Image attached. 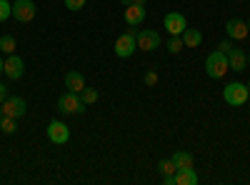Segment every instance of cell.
Segmentation results:
<instances>
[{
  "instance_id": "28",
  "label": "cell",
  "mask_w": 250,
  "mask_h": 185,
  "mask_svg": "<svg viewBox=\"0 0 250 185\" xmlns=\"http://www.w3.org/2000/svg\"><path fill=\"white\" fill-rule=\"evenodd\" d=\"M120 5H125V8H128V5H133V0H120Z\"/></svg>"
},
{
  "instance_id": "21",
  "label": "cell",
  "mask_w": 250,
  "mask_h": 185,
  "mask_svg": "<svg viewBox=\"0 0 250 185\" xmlns=\"http://www.w3.org/2000/svg\"><path fill=\"white\" fill-rule=\"evenodd\" d=\"M165 48H168V53H180L183 48H185V43H183V38L180 35H170V40H168V45H165Z\"/></svg>"
},
{
  "instance_id": "7",
  "label": "cell",
  "mask_w": 250,
  "mask_h": 185,
  "mask_svg": "<svg viewBox=\"0 0 250 185\" xmlns=\"http://www.w3.org/2000/svg\"><path fill=\"white\" fill-rule=\"evenodd\" d=\"M13 18L18 23H30L35 18V3L33 0H15L13 3Z\"/></svg>"
},
{
  "instance_id": "11",
  "label": "cell",
  "mask_w": 250,
  "mask_h": 185,
  "mask_svg": "<svg viewBox=\"0 0 250 185\" xmlns=\"http://www.w3.org/2000/svg\"><path fill=\"white\" fill-rule=\"evenodd\" d=\"M225 33H228V38H230V40H245L250 35L248 23H245V20H240V18H230V20H228V23H225Z\"/></svg>"
},
{
  "instance_id": "20",
  "label": "cell",
  "mask_w": 250,
  "mask_h": 185,
  "mask_svg": "<svg viewBox=\"0 0 250 185\" xmlns=\"http://www.w3.org/2000/svg\"><path fill=\"white\" fill-rule=\"evenodd\" d=\"M0 130H3L5 135H13V133L18 130V125H15V118H8V115L0 118Z\"/></svg>"
},
{
  "instance_id": "1",
  "label": "cell",
  "mask_w": 250,
  "mask_h": 185,
  "mask_svg": "<svg viewBox=\"0 0 250 185\" xmlns=\"http://www.w3.org/2000/svg\"><path fill=\"white\" fill-rule=\"evenodd\" d=\"M228 70H230V63H228V55H225V53L215 50V53H210V55L205 58V73L210 75L213 80L225 78Z\"/></svg>"
},
{
  "instance_id": "27",
  "label": "cell",
  "mask_w": 250,
  "mask_h": 185,
  "mask_svg": "<svg viewBox=\"0 0 250 185\" xmlns=\"http://www.w3.org/2000/svg\"><path fill=\"white\" fill-rule=\"evenodd\" d=\"M5 98H8V88H5L3 83H0V105L5 103Z\"/></svg>"
},
{
  "instance_id": "6",
  "label": "cell",
  "mask_w": 250,
  "mask_h": 185,
  "mask_svg": "<svg viewBox=\"0 0 250 185\" xmlns=\"http://www.w3.org/2000/svg\"><path fill=\"white\" fill-rule=\"evenodd\" d=\"M3 73H5V78H10V80H20V78H23V73H25L23 58L15 55V53H10V55L5 58V63H3Z\"/></svg>"
},
{
  "instance_id": "25",
  "label": "cell",
  "mask_w": 250,
  "mask_h": 185,
  "mask_svg": "<svg viewBox=\"0 0 250 185\" xmlns=\"http://www.w3.org/2000/svg\"><path fill=\"white\" fill-rule=\"evenodd\" d=\"M233 48H235V45H233V40H230V38H228V40H220V45H218V50H220V53H225V55L230 53Z\"/></svg>"
},
{
  "instance_id": "8",
  "label": "cell",
  "mask_w": 250,
  "mask_h": 185,
  "mask_svg": "<svg viewBox=\"0 0 250 185\" xmlns=\"http://www.w3.org/2000/svg\"><path fill=\"white\" fill-rule=\"evenodd\" d=\"M25 110H28V105H25V100L23 98H18V95H10V98H5V103H3V115H8V118H23L25 115Z\"/></svg>"
},
{
  "instance_id": "26",
  "label": "cell",
  "mask_w": 250,
  "mask_h": 185,
  "mask_svg": "<svg viewBox=\"0 0 250 185\" xmlns=\"http://www.w3.org/2000/svg\"><path fill=\"white\" fill-rule=\"evenodd\" d=\"M145 85H158V73H155V70L145 73Z\"/></svg>"
},
{
  "instance_id": "17",
  "label": "cell",
  "mask_w": 250,
  "mask_h": 185,
  "mask_svg": "<svg viewBox=\"0 0 250 185\" xmlns=\"http://www.w3.org/2000/svg\"><path fill=\"white\" fill-rule=\"evenodd\" d=\"M173 163L178 165V170H183V168H193L195 165V158H193V153L178 150V153H173Z\"/></svg>"
},
{
  "instance_id": "5",
  "label": "cell",
  "mask_w": 250,
  "mask_h": 185,
  "mask_svg": "<svg viewBox=\"0 0 250 185\" xmlns=\"http://www.w3.org/2000/svg\"><path fill=\"white\" fill-rule=\"evenodd\" d=\"M48 140L55 143V145H65L70 140V130L62 120H50L48 123Z\"/></svg>"
},
{
  "instance_id": "19",
  "label": "cell",
  "mask_w": 250,
  "mask_h": 185,
  "mask_svg": "<svg viewBox=\"0 0 250 185\" xmlns=\"http://www.w3.org/2000/svg\"><path fill=\"white\" fill-rule=\"evenodd\" d=\"M158 170H160L163 175H175V173H178V165L173 163V158H168V160H160V163H158Z\"/></svg>"
},
{
  "instance_id": "18",
  "label": "cell",
  "mask_w": 250,
  "mask_h": 185,
  "mask_svg": "<svg viewBox=\"0 0 250 185\" xmlns=\"http://www.w3.org/2000/svg\"><path fill=\"white\" fill-rule=\"evenodd\" d=\"M98 98H100L98 90H95V88H88V85L83 88V93H80V100L85 103V105H93V103H98Z\"/></svg>"
},
{
  "instance_id": "4",
  "label": "cell",
  "mask_w": 250,
  "mask_h": 185,
  "mask_svg": "<svg viewBox=\"0 0 250 185\" xmlns=\"http://www.w3.org/2000/svg\"><path fill=\"white\" fill-rule=\"evenodd\" d=\"M223 98H225L228 105L240 108V105H245V103H248L250 90H248V85H245V83H228V85L223 88Z\"/></svg>"
},
{
  "instance_id": "13",
  "label": "cell",
  "mask_w": 250,
  "mask_h": 185,
  "mask_svg": "<svg viewBox=\"0 0 250 185\" xmlns=\"http://www.w3.org/2000/svg\"><path fill=\"white\" fill-rule=\"evenodd\" d=\"M145 20V5H128L125 8V23L138 28L140 23Z\"/></svg>"
},
{
  "instance_id": "12",
  "label": "cell",
  "mask_w": 250,
  "mask_h": 185,
  "mask_svg": "<svg viewBox=\"0 0 250 185\" xmlns=\"http://www.w3.org/2000/svg\"><path fill=\"white\" fill-rule=\"evenodd\" d=\"M228 63H230V70L233 73H243L245 65H248V55L240 48H233L230 53H228Z\"/></svg>"
},
{
  "instance_id": "32",
  "label": "cell",
  "mask_w": 250,
  "mask_h": 185,
  "mask_svg": "<svg viewBox=\"0 0 250 185\" xmlns=\"http://www.w3.org/2000/svg\"><path fill=\"white\" fill-rule=\"evenodd\" d=\"M248 30H250V20H248Z\"/></svg>"
},
{
  "instance_id": "24",
  "label": "cell",
  "mask_w": 250,
  "mask_h": 185,
  "mask_svg": "<svg viewBox=\"0 0 250 185\" xmlns=\"http://www.w3.org/2000/svg\"><path fill=\"white\" fill-rule=\"evenodd\" d=\"M85 3H88V0H65V8L73 10V13H78V10L85 8Z\"/></svg>"
},
{
  "instance_id": "33",
  "label": "cell",
  "mask_w": 250,
  "mask_h": 185,
  "mask_svg": "<svg viewBox=\"0 0 250 185\" xmlns=\"http://www.w3.org/2000/svg\"><path fill=\"white\" fill-rule=\"evenodd\" d=\"M248 90H250V80H248Z\"/></svg>"
},
{
  "instance_id": "34",
  "label": "cell",
  "mask_w": 250,
  "mask_h": 185,
  "mask_svg": "<svg viewBox=\"0 0 250 185\" xmlns=\"http://www.w3.org/2000/svg\"><path fill=\"white\" fill-rule=\"evenodd\" d=\"M248 65H250V55H248Z\"/></svg>"
},
{
  "instance_id": "22",
  "label": "cell",
  "mask_w": 250,
  "mask_h": 185,
  "mask_svg": "<svg viewBox=\"0 0 250 185\" xmlns=\"http://www.w3.org/2000/svg\"><path fill=\"white\" fill-rule=\"evenodd\" d=\"M15 45H18V43H15L13 35H3V38H0V50H3V53H8V55L15 53Z\"/></svg>"
},
{
  "instance_id": "14",
  "label": "cell",
  "mask_w": 250,
  "mask_h": 185,
  "mask_svg": "<svg viewBox=\"0 0 250 185\" xmlns=\"http://www.w3.org/2000/svg\"><path fill=\"white\" fill-rule=\"evenodd\" d=\"M65 88L73 90V93H83V88H85V78H83L80 70H68L65 73Z\"/></svg>"
},
{
  "instance_id": "2",
  "label": "cell",
  "mask_w": 250,
  "mask_h": 185,
  "mask_svg": "<svg viewBox=\"0 0 250 185\" xmlns=\"http://www.w3.org/2000/svg\"><path fill=\"white\" fill-rule=\"evenodd\" d=\"M115 55L118 58H130L135 50H138V28H128V30H125L118 40H115Z\"/></svg>"
},
{
  "instance_id": "35",
  "label": "cell",
  "mask_w": 250,
  "mask_h": 185,
  "mask_svg": "<svg viewBox=\"0 0 250 185\" xmlns=\"http://www.w3.org/2000/svg\"><path fill=\"white\" fill-rule=\"evenodd\" d=\"M248 103H250V98H248Z\"/></svg>"
},
{
  "instance_id": "30",
  "label": "cell",
  "mask_w": 250,
  "mask_h": 185,
  "mask_svg": "<svg viewBox=\"0 0 250 185\" xmlns=\"http://www.w3.org/2000/svg\"><path fill=\"white\" fill-rule=\"evenodd\" d=\"M3 63H5V60H3V58H0V75H3Z\"/></svg>"
},
{
  "instance_id": "9",
  "label": "cell",
  "mask_w": 250,
  "mask_h": 185,
  "mask_svg": "<svg viewBox=\"0 0 250 185\" xmlns=\"http://www.w3.org/2000/svg\"><path fill=\"white\" fill-rule=\"evenodd\" d=\"M185 28H188V20H185V15H183V13L170 10L168 15H165V30H168L170 35H183V33H185Z\"/></svg>"
},
{
  "instance_id": "10",
  "label": "cell",
  "mask_w": 250,
  "mask_h": 185,
  "mask_svg": "<svg viewBox=\"0 0 250 185\" xmlns=\"http://www.w3.org/2000/svg\"><path fill=\"white\" fill-rule=\"evenodd\" d=\"M155 48H160V33H155V30H138V50L153 53Z\"/></svg>"
},
{
  "instance_id": "29",
  "label": "cell",
  "mask_w": 250,
  "mask_h": 185,
  "mask_svg": "<svg viewBox=\"0 0 250 185\" xmlns=\"http://www.w3.org/2000/svg\"><path fill=\"white\" fill-rule=\"evenodd\" d=\"M148 0H133V5H145Z\"/></svg>"
},
{
  "instance_id": "15",
  "label": "cell",
  "mask_w": 250,
  "mask_h": 185,
  "mask_svg": "<svg viewBox=\"0 0 250 185\" xmlns=\"http://www.w3.org/2000/svg\"><path fill=\"white\" fill-rule=\"evenodd\" d=\"M173 178H175V185H198V173L193 168H183Z\"/></svg>"
},
{
  "instance_id": "3",
  "label": "cell",
  "mask_w": 250,
  "mask_h": 185,
  "mask_svg": "<svg viewBox=\"0 0 250 185\" xmlns=\"http://www.w3.org/2000/svg\"><path fill=\"white\" fill-rule=\"evenodd\" d=\"M85 108H88V105L80 100V93L68 90V93H62V95L58 98V110L65 113V115H80V113H85Z\"/></svg>"
},
{
  "instance_id": "23",
  "label": "cell",
  "mask_w": 250,
  "mask_h": 185,
  "mask_svg": "<svg viewBox=\"0 0 250 185\" xmlns=\"http://www.w3.org/2000/svg\"><path fill=\"white\" fill-rule=\"evenodd\" d=\"M8 18H13V3L10 0H0V23H5Z\"/></svg>"
},
{
  "instance_id": "31",
  "label": "cell",
  "mask_w": 250,
  "mask_h": 185,
  "mask_svg": "<svg viewBox=\"0 0 250 185\" xmlns=\"http://www.w3.org/2000/svg\"><path fill=\"white\" fill-rule=\"evenodd\" d=\"M0 118H3V105H0Z\"/></svg>"
},
{
  "instance_id": "16",
  "label": "cell",
  "mask_w": 250,
  "mask_h": 185,
  "mask_svg": "<svg viewBox=\"0 0 250 185\" xmlns=\"http://www.w3.org/2000/svg\"><path fill=\"white\" fill-rule=\"evenodd\" d=\"M180 38H183L185 48H198V45L203 43V33L195 30V28H185V33H183Z\"/></svg>"
}]
</instances>
